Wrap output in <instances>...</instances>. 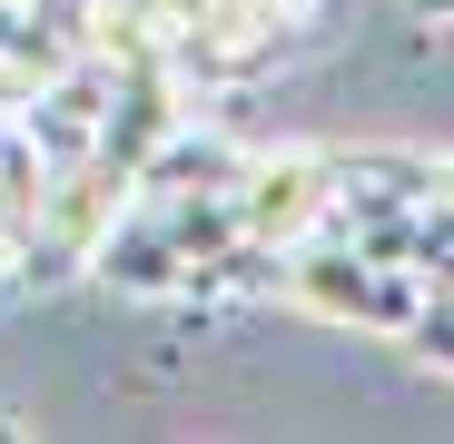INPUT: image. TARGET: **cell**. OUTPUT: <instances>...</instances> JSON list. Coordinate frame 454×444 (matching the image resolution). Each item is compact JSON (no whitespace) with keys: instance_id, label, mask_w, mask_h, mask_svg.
I'll return each mask as SVG.
<instances>
[{"instance_id":"cell-4","label":"cell","mask_w":454,"mask_h":444,"mask_svg":"<svg viewBox=\"0 0 454 444\" xmlns=\"http://www.w3.org/2000/svg\"><path fill=\"white\" fill-rule=\"evenodd\" d=\"M434 188H444V198H454V159H434Z\"/></svg>"},{"instance_id":"cell-1","label":"cell","mask_w":454,"mask_h":444,"mask_svg":"<svg viewBox=\"0 0 454 444\" xmlns=\"http://www.w3.org/2000/svg\"><path fill=\"white\" fill-rule=\"evenodd\" d=\"M277 296H296V307L326 316V326L405 336L425 277H415V267H395V257H375V247H346V238H296V247L277 257Z\"/></svg>"},{"instance_id":"cell-2","label":"cell","mask_w":454,"mask_h":444,"mask_svg":"<svg viewBox=\"0 0 454 444\" xmlns=\"http://www.w3.org/2000/svg\"><path fill=\"white\" fill-rule=\"evenodd\" d=\"M326 207H336V148H247V168H238V228L257 247L317 238Z\"/></svg>"},{"instance_id":"cell-6","label":"cell","mask_w":454,"mask_h":444,"mask_svg":"<svg viewBox=\"0 0 454 444\" xmlns=\"http://www.w3.org/2000/svg\"><path fill=\"white\" fill-rule=\"evenodd\" d=\"M0 267H11V257H0ZM0 286H11V277H0Z\"/></svg>"},{"instance_id":"cell-5","label":"cell","mask_w":454,"mask_h":444,"mask_svg":"<svg viewBox=\"0 0 454 444\" xmlns=\"http://www.w3.org/2000/svg\"><path fill=\"white\" fill-rule=\"evenodd\" d=\"M11 434H20V425H11V415H0V444H11Z\"/></svg>"},{"instance_id":"cell-3","label":"cell","mask_w":454,"mask_h":444,"mask_svg":"<svg viewBox=\"0 0 454 444\" xmlns=\"http://www.w3.org/2000/svg\"><path fill=\"white\" fill-rule=\"evenodd\" d=\"M415 20H454V0H415Z\"/></svg>"}]
</instances>
